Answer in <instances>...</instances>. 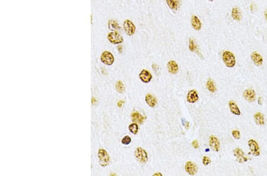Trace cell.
Instances as JSON below:
<instances>
[{
  "label": "cell",
  "mask_w": 267,
  "mask_h": 176,
  "mask_svg": "<svg viewBox=\"0 0 267 176\" xmlns=\"http://www.w3.org/2000/svg\"><path fill=\"white\" fill-rule=\"evenodd\" d=\"M223 61L228 68H233L236 65V58L233 53L230 51H224L223 53Z\"/></svg>",
  "instance_id": "1"
},
{
  "label": "cell",
  "mask_w": 267,
  "mask_h": 176,
  "mask_svg": "<svg viewBox=\"0 0 267 176\" xmlns=\"http://www.w3.org/2000/svg\"><path fill=\"white\" fill-rule=\"evenodd\" d=\"M134 155L136 159L141 164H145L147 163L148 158L146 151L141 147L136 149L134 152Z\"/></svg>",
  "instance_id": "2"
},
{
  "label": "cell",
  "mask_w": 267,
  "mask_h": 176,
  "mask_svg": "<svg viewBox=\"0 0 267 176\" xmlns=\"http://www.w3.org/2000/svg\"><path fill=\"white\" fill-rule=\"evenodd\" d=\"M107 37L108 40L112 44H121L124 42L123 36L117 31L110 32L108 33Z\"/></svg>",
  "instance_id": "3"
},
{
  "label": "cell",
  "mask_w": 267,
  "mask_h": 176,
  "mask_svg": "<svg viewBox=\"0 0 267 176\" xmlns=\"http://www.w3.org/2000/svg\"><path fill=\"white\" fill-rule=\"evenodd\" d=\"M100 60L101 62L105 65H112L115 61V58L111 52L109 51H104L101 55Z\"/></svg>",
  "instance_id": "4"
},
{
  "label": "cell",
  "mask_w": 267,
  "mask_h": 176,
  "mask_svg": "<svg viewBox=\"0 0 267 176\" xmlns=\"http://www.w3.org/2000/svg\"><path fill=\"white\" fill-rule=\"evenodd\" d=\"M98 158L99 160V163L101 166L106 167L107 166L110 161V157L109 154L103 149H100L98 151Z\"/></svg>",
  "instance_id": "5"
},
{
  "label": "cell",
  "mask_w": 267,
  "mask_h": 176,
  "mask_svg": "<svg viewBox=\"0 0 267 176\" xmlns=\"http://www.w3.org/2000/svg\"><path fill=\"white\" fill-rule=\"evenodd\" d=\"M124 30L125 33L128 36H133L135 32L136 27L133 23L130 20H126L123 24Z\"/></svg>",
  "instance_id": "6"
},
{
  "label": "cell",
  "mask_w": 267,
  "mask_h": 176,
  "mask_svg": "<svg viewBox=\"0 0 267 176\" xmlns=\"http://www.w3.org/2000/svg\"><path fill=\"white\" fill-rule=\"evenodd\" d=\"M185 169L186 172L191 176L195 175L197 173L198 170L197 166L192 161H188L186 163Z\"/></svg>",
  "instance_id": "7"
},
{
  "label": "cell",
  "mask_w": 267,
  "mask_h": 176,
  "mask_svg": "<svg viewBox=\"0 0 267 176\" xmlns=\"http://www.w3.org/2000/svg\"><path fill=\"white\" fill-rule=\"evenodd\" d=\"M248 145L252 154L255 157H258L260 155V149L259 145L257 141L254 140H250L248 141Z\"/></svg>",
  "instance_id": "8"
},
{
  "label": "cell",
  "mask_w": 267,
  "mask_h": 176,
  "mask_svg": "<svg viewBox=\"0 0 267 176\" xmlns=\"http://www.w3.org/2000/svg\"><path fill=\"white\" fill-rule=\"evenodd\" d=\"M233 154L237 161L240 163L246 162L249 160L248 158L245 155L244 152L239 148H237L234 150Z\"/></svg>",
  "instance_id": "9"
},
{
  "label": "cell",
  "mask_w": 267,
  "mask_h": 176,
  "mask_svg": "<svg viewBox=\"0 0 267 176\" xmlns=\"http://www.w3.org/2000/svg\"><path fill=\"white\" fill-rule=\"evenodd\" d=\"M243 96L245 99L249 102H253L256 99L255 92L252 89L246 90L243 93Z\"/></svg>",
  "instance_id": "10"
},
{
  "label": "cell",
  "mask_w": 267,
  "mask_h": 176,
  "mask_svg": "<svg viewBox=\"0 0 267 176\" xmlns=\"http://www.w3.org/2000/svg\"><path fill=\"white\" fill-rule=\"evenodd\" d=\"M209 144H210V146H211V148H212V149L214 150V151L218 152L219 151L220 146V143L219 140L217 139V138L215 136L211 135L210 137Z\"/></svg>",
  "instance_id": "11"
},
{
  "label": "cell",
  "mask_w": 267,
  "mask_h": 176,
  "mask_svg": "<svg viewBox=\"0 0 267 176\" xmlns=\"http://www.w3.org/2000/svg\"><path fill=\"white\" fill-rule=\"evenodd\" d=\"M139 77L143 82L148 83L151 80L153 76L148 71L143 70L141 71V72L139 74Z\"/></svg>",
  "instance_id": "12"
},
{
  "label": "cell",
  "mask_w": 267,
  "mask_h": 176,
  "mask_svg": "<svg viewBox=\"0 0 267 176\" xmlns=\"http://www.w3.org/2000/svg\"><path fill=\"white\" fill-rule=\"evenodd\" d=\"M251 59L253 61L254 64L257 66H261L263 64V58L262 56L257 52H253L251 54Z\"/></svg>",
  "instance_id": "13"
},
{
  "label": "cell",
  "mask_w": 267,
  "mask_h": 176,
  "mask_svg": "<svg viewBox=\"0 0 267 176\" xmlns=\"http://www.w3.org/2000/svg\"><path fill=\"white\" fill-rule=\"evenodd\" d=\"M187 101L190 103H194L199 99L197 92L195 90H190L187 95Z\"/></svg>",
  "instance_id": "14"
},
{
  "label": "cell",
  "mask_w": 267,
  "mask_h": 176,
  "mask_svg": "<svg viewBox=\"0 0 267 176\" xmlns=\"http://www.w3.org/2000/svg\"><path fill=\"white\" fill-rule=\"evenodd\" d=\"M167 69L170 73L172 74H175L179 70L178 65L176 61H170L167 63Z\"/></svg>",
  "instance_id": "15"
},
{
  "label": "cell",
  "mask_w": 267,
  "mask_h": 176,
  "mask_svg": "<svg viewBox=\"0 0 267 176\" xmlns=\"http://www.w3.org/2000/svg\"><path fill=\"white\" fill-rule=\"evenodd\" d=\"M191 25L192 27L197 31L200 30L202 27V24L199 18L196 16H192L191 18Z\"/></svg>",
  "instance_id": "16"
},
{
  "label": "cell",
  "mask_w": 267,
  "mask_h": 176,
  "mask_svg": "<svg viewBox=\"0 0 267 176\" xmlns=\"http://www.w3.org/2000/svg\"><path fill=\"white\" fill-rule=\"evenodd\" d=\"M145 102L151 107H154L157 105V101L156 97L152 96L151 94H147L145 96Z\"/></svg>",
  "instance_id": "17"
},
{
  "label": "cell",
  "mask_w": 267,
  "mask_h": 176,
  "mask_svg": "<svg viewBox=\"0 0 267 176\" xmlns=\"http://www.w3.org/2000/svg\"><path fill=\"white\" fill-rule=\"evenodd\" d=\"M131 118L133 122L134 123H138L139 124H142L144 122V117L137 111H135L132 113Z\"/></svg>",
  "instance_id": "18"
},
{
  "label": "cell",
  "mask_w": 267,
  "mask_h": 176,
  "mask_svg": "<svg viewBox=\"0 0 267 176\" xmlns=\"http://www.w3.org/2000/svg\"><path fill=\"white\" fill-rule=\"evenodd\" d=\"M108 28L110 30L113 32L121 29V26L116 21L113 20H109L108 22Z\"/></svg>",
  "instance_id": "19"
},
{
  "label": "cell",
  "mask_w": 267,
  "mask_h": 176,
  "mask_svg": "<svg viewBox=\"0 0 267 176\" xmlns=\"http://www.w3.org/2000/svg\"><path fill=\"white\" fill-rule=\"evenodd\" d=\"M254 120L256 123L258 125L263 126L265 124L264 117L263 114L260 112H258L254 115Z\"/></svg>",
  "instance_id": "20"
},
{
  "label": "cell",
  "mask_w": 267,
  "mask_h": 176,
  "mask_svg": "<svg viewBox=\"0 0 267 176\" xmlns=\"http://www.w3.org/2000/svg\"><path fill=\"white\" fill-rule=\"evenodd\" d=\"M232 17L236 21H240L242 19V14L239 8L234 7L232 10Z\"/></svg>",
  "instance_id": "21"
},
{
  "label": "cell",
  "mask_w": 267,
  "mask_h": 176,
  "mask_svg": "<svg viewBox=\"0 0 267 176\" xmlns=\"http://www.w3.org/2000/svg\"><path fill=\"white\" fill-rule=\"evenodd\" d=\"M229 106L230 107V110L231 112L234 114L240 115L241 114L239 107L237 106L236 103L233 101H230L229 102Z\"/></svg>",
  "instance_id": "22"
},
{
  "label": "cell",
  "mask_w": 267,
  "mask_h": 176,
  "mask_svg": "<svg viewBox=\"0 0 267 176\" xmlns=\"http://www.w3.org/2000/svg\"><path fill=\"white\" fill-rule=\"evenodd\" d=\"M167 5L171 10H177L179 5V0H166Z\"/></svg>",
  "instance_id": "23"
},
{
  "label": "cell",
  "mask_w": 267,
  "mask_h": 176,
  "mask_svg": "<svg viewBox=\"0 0 267 176\" xmlns=\"http://www.w3.org/2000/svg\"><path fill=\"white\" fill-rule=\"evenodd\" d=\"M207 88L211 93H214L216 91V85H215L214 82L212 79L210 78L208 79V81L207 82Z\"/></svg>",
  "instance_id": "24"
},
{
  "label": "cell",
  "mask_w": 267,
  "mask_h": 176,
  "mask_svg": "<svg viewBox=\"0 0 267 176\" xmlns=\"http://www.w3.org/2000/svg\"><path fill=\"white\" fill-rule=\"evenodd\" d=\"M115 87L116 89L117 90V91L119 93H122L124 90H125V87L124 85L123 84L122 82L121 81H118L116 82V85H115Z\"/></svg>",
  "instance_id": "25"
},
{
  "label": "cell",
  "mask_w": 267,
  "mask_h": 176,
  "mask_svg": "<svg viewBox=\"0 0 267 176\" xmlns=\"http://www.w3.org/2000/svg\"><path fill=\"white\" fill-rule=\"evenodd\" d=\"M189 49L191 52H195L197 50V45L192 39H189Z\"/></svg>",
  "instance_id": "26"
},
{
  "label": "cell",
  "mask_w": 267,
  "mask_h": 176,
  "mask_svg": "<svg viewBox=\"0 0 267 176\" xmlns=\"http://www.w3.org/2000/svg\"><path fill=\"white\" fill-rule=\"evenodd\" d=\"M130 131L134 135H136L138 131V126L136 123H134L129 126Z\"/></svg>",
  "instance_id": "27"
},
{
  "label": "cell",
  "mask_w": 267,
  "mask_h": 176,
  "mask_svg": "<svg viewBox=\"0 0 267 176\" xmlns=\"http://www.w3.org/2000/svg\"><path fill=\"white\" fill-rule=\"evenodd\" d=\"M131 142V138L130 136H125L121 140V142L124 145H129Z\"/></svg>",
  "instance_id": "28"
},
{
  "label": "cell",
  "mask_w": 267,
  "mask_h": 176,
  "mask_svg": "<svg viewBox=\"0 0 267 176\" xmlns=\"http://www.w3.org/2000/svg\"><path fill=\"white\" fill-rule=\"evenodd\" d=\"M232 136L236 140H239L240 138V133L239 131L237 130H234L232 132Z\"/></svg>",
  "instance_id": "29"
},
{
  "label": "cell",
  "mask_w": 267,
  "mask_h": 176,
  "mask_svg": "<svg viewBox=\"0 0 267 176\" xmlns=\"http://www.w3.org/2000/svg\"><path fill=\"white\" fill-rule=\"evenodd\" d=\"M202 163L205 166H208L209 164L211 163V160L207 156H205L202 158Z\"/></svg>",
  "instance_id": "30"
},
{
  "label": "cell",
  "mask_w": 267,
  "mask_h": 176,
  "mask_svg": "<svg viewBox=\"0 0 267 176\" xmlns=\"http://www.w3.org/2000/svg\"><path fill=\"white\" fill-rule=\"evenodd\" d=\"M182 124H183V125L186 129H189V122H188V121H186V120H185L184 119H182Z\"/></svg>",
  "instance_id": "31"
},
{
  "label": "cell",
  "mask_w": 267,
  "mask_h": 176,
  "mask_svg": "<svg viewBox=\"0 0 267 176\" xmlns=\"http://www.w3.org/2000/svg\"><path fill=\"white\" fill-rule=\"evenodd\" d=\"M192 146H193L194 148H195V149L199 148V143H198V141H197V140H194V141L192 142Z\"/></svg>",
  "instance_id": "32"
},
{
  "label": "cell",
  "mask_w": 267,
  "mask_h": 176,
  "mask_svg": "<svg viewBox=\"0 0 267 176\" xmlns=\"http://www.w3.org/2000/svg\"><path fill=\"white\" fill-rule=\"evenodd\" d=\"M124 102L122 101V100H121V101H120V102H118V107H122V105L124 104Z\"/></svg>",
  "instance_id": "33"
},
{
  "label": "cell",
  "mask_w": 267,
  "mask_h": 176,
  "mask_svg": "<svg viewBox=\"0 0 267 176\" xmlns=\"http://www.w3.org/2000/svg\"><path fill=\"white\" fill-rule=\"evenodd\" d=\"M264 17H265L266 19L267 20V10H264Z\"/></svg>",
  "instance_id": "34"
},
{
  "label": "cell",
  "mask_w": 267,
  "mask_h": 176,
  "mask_svg": "<svg viewBox=\"0 0 267 176\" xmlns=\"http://www.w3.org/2000/svg\"><path fill=\"white\" fill-rule=\"evenodd\" d=\"M157 175H158V176H159H159H162V175L161 173H156V174L154 175V176H157Z\"/></svg>",
  "instance_id": "35"
},
{
  "label": "cell",
  "mask_w": 267,
  "mask_h": 176,
  "mask_svg": "<svg viewBox=\"0 0 267 176\" xmlns=\"http://www.w3.org/2000/svg\"><path fill=\"white\" fill-rule=\"evenodd\" d=\"M209 1H215V0H209Z\"/></svg>",
  "instance_id": "36"
}]
</instances>
